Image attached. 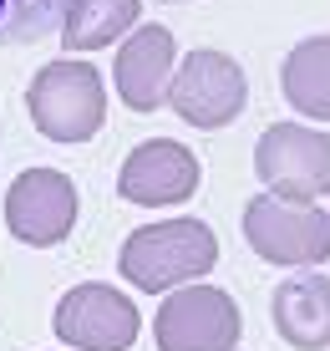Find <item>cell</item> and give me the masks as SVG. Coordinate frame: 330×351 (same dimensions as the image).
Here are the masks:
<instances>
[{"label": "cell", "instance_id": "1", "mask_svg": "<svg viewBox=\"0 0 330 351\" xmlns=\"http://www.w3.org/2000/svg\"><path fill=\"white\" fill-rule=\"evenodd\" d=\"M218 265V239L203 219H157L122 239L117 270L142 295H173L183 285H199Z\"/></svg>", "mask_w": 330, "mask_h": 351}, {"label": "cell", "instance_id": "2", "mask_svg": "<svg viewBox=\"0 0 330 351\" xmlns=\"http://www.w3.org/2000/svg\"><path fill=\"white\" fill-rule=\"evenodd\" d=\"M26 112L41 138L51 143H87L107 123V82L81 56L46 62L26 87Z\"/></svg>", "mask_w": 330, "mask_h": 351}, {"label": "cell", "instance_id": "3", "mask_svg": "<svg viewBox=\"0 0 330 351\" xmlns=\"http://www.w3.org/2000/svg\"><path fill=\"white\" fill-rule=\"evenodd\" d=\"M254 173L285 204H320L330 193V132L310 123H270L254 143Z\"/></svg>", "mask_w": 330, "mask_h": 351}, {"label": "cell", "instance_id": "4", "mask_svg": "<svg viewBox=\"0 0 330 351\" xmlns=\"http://www.w3.org/2000/svg\"><path fill=\"white\" fill-rule=\"evenodd\" d=\"M244 239L270 265L315 270L330 260V214L320 204H285L275 193H259L244 204Z\"/></svg>", "mask_w": 330, "mask_h": 351}, {"label": "cell", "instance_id": "5", "mask_svg": "<svg viewBox=\"0 0 330 351\" xmlns=\"http://www.w3.org/2000/svg\"><path fill=\"white\" fill-rule=\"evenodd\" d=\"M163 107H173L188 128L218 132L249 107V77H244V66L224 51H193L173 66Z\"/></svg>", "mask_w": 330, "mask_h": 351}, {"label": "cell", "instance_id": "6", "mask_svg": "<svg viewBox=\"0 0 330 351\" xmlns=\"http://www.w3.org/2000/svg\"><path fill=\"white\" fill-rule=\"evenodd\" d=\"M239 331H244V316L234 295L218 285H183L153 316L157 351H234Z\"/></svg>", "mask_w": 330, "mask_h": 351}, {"label": "cell", "instance_id": "7", "mask_svg": "<svg viewBox=\"0 0 330 351\" xmlns=\"http://www.w3.org/2000/svg\"><path fill=\"white\" fill-rule=\"evenodd\" d=\"M51 331L71 351H127L142 331V311L122 290L102 285V280H87V285H71L56 300Z\"/></svg>", "mask_w": 330, "mask_h": 351}, {"label": "cell", "instance_id": "8", "mask_svg": "<svg viewBox=\"0 0 330 351\" xmlns=\"http://www.w3.org/2000/svg\"><path fill=\"white\" fill-rule=\"evenodd\" d=\"M77 184L61 168H26L5 189V229L31 250H51L77 229Z\"/></svg>", "mask_w": 330, "mask_h": 351}, {"label": "cell", "instance_id": "9", "mask_svg": "<svg viewBox=\"0 0 330 351\" xmlns=\"http://www.w3.org/2000/svg\"><path fill=\"white\" fill-rule=\"evenodd\" d=\"M203 184V163L193 158L188 143L153 138L122 158L117 168V199L138 204V209H178L188 204Z\"/></svg>", "mask_w": 330, "mask_h": 351}, {"label": "cell", "instance_id": "10", "mask_svg": "<svg viewBox=\"0 0 330 351\" xmlns=\"http://www.w3.org/2000/svg\"><path fill=\"white\" fill-rule=\"evenodd\" d=\"M178 66V41L168 26H138L112 62V87L132 112H157L168 102V82Z\"/></svg>", "mask_w": 330, "mask_h": 351}, {"label": "cell", "instance_id": "11", "mask_svg": "<svg viewBox=\"0 0 330 351\" xmlns=\"http://www.w3.org/2000/svg\"><path fill=\"white\" fill-rule=\"evenodd\" d=\"M270 321L279 341L295 351H325L330 346V280L320 270H300L275 290Z\"/></svg>", "mask_w": 330, "mask_h": 351}, {"label": "cell", "instance_id": "12", "mask_svg": "<svg viewBox=\"0 0 330 351\" xmlns=\"http://www.w3.org/2000/svg\"><path fill=\"white\" fill-rule=\"evenodd\" d=\"M279 92L300 117H310V128L330 123V36H310L285 56Z\"/></svg>", "mask_w": 330, "mask_h": 351}, {"label": "cell", "instance_id": "13", "mask_svg": "<svg viewBox=\"0 0 330 351\" xmlns=\"http://www.w3.org/2000/svg\"><path fill=\"white\" fill-rule=\"evenodd\" d=\"M142 0H71L61 16V41L66 51H102L138 31Z\"/></svg>", "mask_w": 330, "mask_h": 351}, {"label": "cell", "instance_id": "14", "mask_svg": "<svg viewBox=\"0 0 330 351\" xmlns=\"http://www.w3.org/2000/svg\"><path fill=\"white\" fill-rule=\"evenodd\" d=\"M71 0H0V41H41L61 31Z\"/></svg>", "mask_w": 330, "mask_h": 351}, {"label": "cell", "instance_id": "15", "mask_svg": "<svg viewBox=\"0 0 330 351\" xmlns=\"http://www.w3.org/2000/svg\"><path fill=\"white\" fill-rule=\"evenodd\" d=\"M168 5H178V0H168Z\"/></svg>", "mask_w": 330, "mask_h": 351}]
</instances>
